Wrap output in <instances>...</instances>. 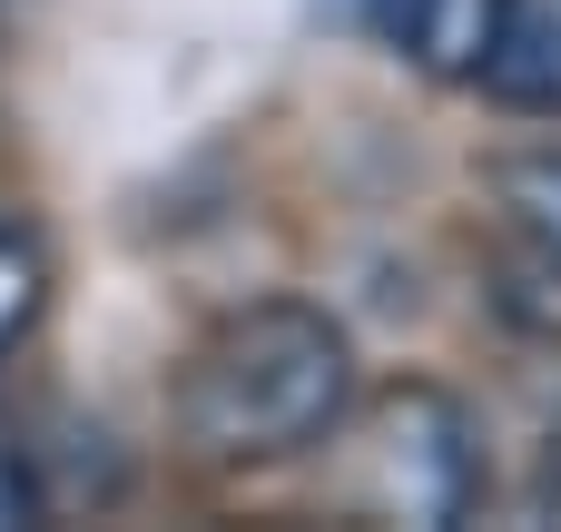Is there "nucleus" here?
<instances>
[{
    "label": "nucleus",
    "mask_w": 561,
    "mask_h": 532,
    "mask_svg": "<svg viewBox=\"0 0 561 532\" xmlns=\"http://www.w3.org/2000/svg\"><path fill=\"white\" fill-rule=\"evenodd\" d=\"M493 188H503L513 227H523L533 247H552V257H561V148H523V158H503Z\"/></svg>",
    "instance_id": "nucleus-5"
},
{
    "label": "nucleus",
    "mask_w": 561,
    "mask_h": 532,
    "mask_svg": "<svg viewBox=\"0 0 561 532\" xmlns=\"http://www.w3.org/2000/svg\"><path fill=\"white\" fill-rule=\"evenodd\" d=\"M39 513V484H30V464H20V444L0 434V532H20Z\"/></svg>",
    "instance_id": "nucleus-7"
},
{
    "label": "nucleus",
    "mask_w": 561,
    "mask_h": 532,
    "mask_svg": "<svg viewBox=\"0 0 561 532\" xmlns=\"http://www.w3.org/2000/svg\"><path fill=\"white\" fill-rule=\"evenodd\" d=\"M30 316H39V257L0 227V355L30 336Z\"/></svg>",
    "instance_id": "nucleus-6"
},
{
    "label": "nucleus",
    "mask_w": 561,
    "mask_h": 532,
    "mask_svg": "<svg viewBox=\"0 0 561 532\" xmlns=\"http://www.w3.org/2000/svg\"><path fill=\"white\" fill-rule=\"evenodd\" d=\"M345 415H355V336L306 296L237 306L178 375V434L207 464H296L335 444Z\"/></svg>",
    "instance_id": "nucleus-1"
},
{
    "label": "nucleus",
    "mask_w": 561,
    "mask_h": 532,
    "mask_svg": "<svg viewBox=\"0 0 561 532\" xmlns=\"http://www.w3.org/2000/svg\"><path fill=\"white\" fill-rule=\"evenodd\" d=\"M375 30L414 59V69H444V79H473L483 69V39H493V0H365Z\"/></svg>",
    "instance_id": "nucleus-4"
},
{
    "label": "nucleus",
    "mask_w": 561,
    "mask_h": 532,
    "mask_svg": "<svg viewBox=\"0 0 561 532\" xmlns=\"http://www.w3.org/2000/svg\"><path fill=\"white\" fill-rule=\"evenodd\" d=\"M473 89L503 109L561 118V0H493V39H483Z\"/></svg>",
    "instance_id": "nucleus-3"
},
{
    "label": "nucleus",
    "mask_w": 561,
    "mask_h": 532,
    "mask_svg": "<svg viewBox=\"0 0 561 532\" xmlns=\"http://www.w3.org/2000/svg\"><path fill=\"white\" fill-rule=\"evenodd\" d=\"M365 474H375V503L394 523H463L473 513V484H483V454H473V425L454 395L414 385L375 415L365 434Z\"/></svg>",
    "instance_id": "nucleus-2"
}]
</instances>
